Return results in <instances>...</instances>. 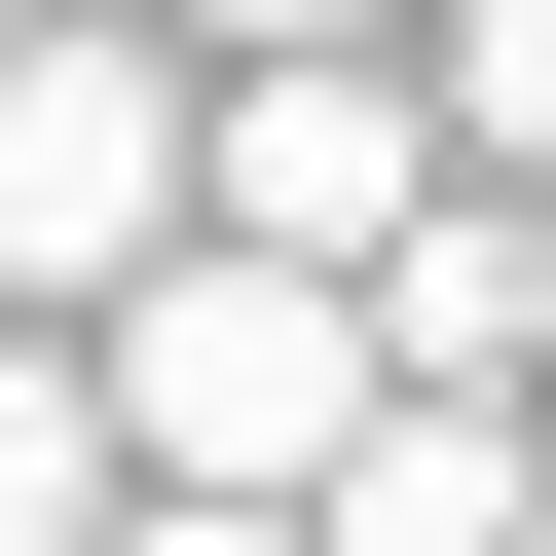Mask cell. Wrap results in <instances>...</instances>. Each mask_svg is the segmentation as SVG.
Returning a JSON list of instances; mask_svg holds the SVG:
<instances>
[{
  "instance_id": "9c48e42d",
  "label": "cell",
  "mask_w": 556,
  "mask_h": 556,
  "mask_svg": "<svg viewBox=\"0 0 556 556\" xmlns=\"http://www.w3.org/2000/svg\"><path fill=\"white\" fill-rule=\"evenodd\" d=\"M75 556H298V519H149V482H112V519H75Z\"/></svg>"
},
{
  "instance_id": "5b68a950",
  "label": "cell",
  "mask_w": 556,
  "mask_h": 556,
  "mask_svg": "<svg viewBox=\"0 0 556 556\" xmlns=\"http://www.w3.org/2000/svg\"><path fill=\"white\" fill-rule=\"evenodd\" d=\"M298 556H556V408H371L298 482Z\"/></svg>"
},
{
  "instance_id": "6da1fadb",
  "label": "cell",
  "mask_w": 556,
  "mask_h": 556,
  "mask_svg": "<svg viewBox=\"0 0 556 556\" xmlns=\"http://www.w3.org/2000/svg\"><path fill=\"white\" fill-rule=\"evenodd\" d=\"M75 408H112V482H149V519H298V482L371 445V334L298 298V260H149V298L75 334Z\"/></svg>"
},
{
  "instance_id": "52a82bcc",
  "label": "cell",
  "mask_w": 556,
  "mask_h": 556,
  "mask_svg": "<svg viewBox=\"0 0 556 556\" xmlns=\"http://www.w3.org/2000/svg\"><path fill=\"white\" fill-rule=\"evenodd\" d=\"M112 519V408H75V334H0V556H75Z\"/></svg>"
},
{
  "instance_id": "7a4b0ae2",
  "label": "cell",
  "mask_w": 556,
  "mask_h": 556,
  "mask_svg": "<svg viewBox=\"0 0 556 556\" xmlns=\"http://www.w3.org/2000/svg\"><path fill=\"white\" fill-rule=\"evenodd\" d=\"M186 260V75L112 0H0V334H112Z\"/></svg>"
},
{
  "instance_id": "8992f818",
  "label": "cell",
  "mask_w": 556,
  "mask_h": 556,
  "mask_svg": "<svg viewBox=\"0 0 556 556\" xmlns=\"http://www.w3.org/2000/svg\"><path fill=\"white\" fill-rule=\"evenodd\" d=\"M408 112H445V186L556 223V0H445V75H408Z\"/></svg>"
},
{
  "instance_id": "ba28073f",
  "label": "cell",
  "mask_w": 556,
  "mask_h": 556,
  "mask_svg": "<svg viewBox=\"0 0 556 556\" xmlns=\"http://www.w3.org/2000/svg\"><path fill=\"white\" fill-rule=\"evenodd\" d=\"M186 38H223V75H334V38H408V0H186Z\"/></svg>"
},
{
  "instance_id": "277c9868",
  "label": "cell",
  "mask_w": 556,
  "mask_h": 556,
  "mask_svg": "<svg viewBox=\"0 0 556 556\" xmlns=\"http://www.w3.org/2000/svg\"><path fill=\"white\" fill-rule=\"evenodd\" d=\"M334 334H371V408H519V371H556V223H519V186H445Z\"/></svg>"
},
{
  "instance_id": "3957f363",
  "label": "cell",
  "mask_w": 556,
  "mask_h": 556,
  "mask_svg": "<svg viewBox=\"0 0 556 556\" xmlns=\"http://www.w3.org/2000/svg\"><path fill=\"white\" fill-rule=\"evenodd\" d=\"M408 223H445L408 38H334V75H186V260H298V298H371Z\"/></svg>"
}]
</instances>
